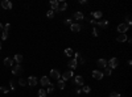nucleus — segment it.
Instances as JSON below:
<instances>
[{"label":"nucleus","mask_w":132,"mask_h":97,"mask_svg":"<svg viewBox=\"0 0 132 97\" xmlns=\"http://www.w3.org/2000/svg\"><path fill=\"white\" fill-rule=\"evenodd\" d=\"M58 4H60V1H57V0H50V7H52V11H57Z\"/></svg>","instance_id":"a211bd4d"},{"label":"nucleus","mask_w":132,"mask_h":97,"mask_svg":"<svg viewBox=\"0 0 132 97\" xmlns=\"http://www.w3.org/2000/svg\"><path fill=\"white\" fill-rule=\"evenodd\" d=\"M0 50H2V42H0Z\"/></svg>","instance_id":"79ce46f5"},{"label":"nucleus","mask_w":132,"mask_h":97,"mask_svg":"<svg viewBox=\"0 0 132 97\" xmlns=\"http://www.w3.org/2000/svg\"><path fill=\"white\" fill-rule=\"evenodd\" d=\"M68 66H69V68L70 70H74V68H77V66H78V61L77 59H72V61H70L69 63H68Z\"/></svg>","instance_id":"f8f14e48"},{"label":"nucleus","mask_w":132,"mask_h":97,"mask_svg":"<svg viewBox=\"0 0 132 97\" xmlns=\"http://www.w3.org/2000/svg\"><path fill=\"white\" fill-rule=\"evenodd\" d=\"M66 8H68V4H66L65 1H61L60 4H58V8H57V11L56 12H64V11H66Z\"/></svg>","instance_id":"9b49d317"},{"label":"nucleus","mask_w":132,"mask_h":97,"mask_svg":"<svg viewBox=\"0 0 132 97\" xmlns=\"http://www.w3.org/2000/svg\"><path fill=\"white\" fill-rule=\"evenodd\" d=\"M79 4H83V5H84V4H87V1H86V0H79Z\"/></svg>","instance_id":"4c0bfd02"},{"label":"nucleus","mask_w":132,"mask_h":97,"mask_svg":"<svg viewBox=\"0 0 132 97\" xmlns=\"http://www.w3.org/2000/svg\"><path fill=\"white\" fill-rule=\"evenodd\" d=\"M90 22H91L92 25H95V24H96V20H90Z\"/></svg>","instance_id":"58836bf2"},{"label":"nucleus","mask_w":132,"mask_h":97,"mask_svg":"<svg viewBox=\"0 0 132 97\" xmlns=\"http://www.w3.org/2000/svg\"><path fill=\"white\" fill-rule=\"evenodd\" d=\"M9 29H11V24H9V22H7L6 26H4V30H6V32H9Z\"/></svg>","instance_id":"72a5a7b5"},{"label":"nucleus","mask_w":132,"mask_h":97,"mask_svg":"<svg viewBox=\"0 0 132 97\" xmlns=\"http://www.w3.org/2000/svg\"><path fill=\"white\" fill-rule=\"evenodd\" d=\"M2 7L4 9H7V11H9V9H12V3L9 1V0H3V1H2Z\"/></svg>","instance_id":"6e6552de"},{"label":"nucleus","mask_w":132,"mask_h":97,"mask_svg":"<svg viewBox=\"0 0 132 97\" xmlns=\"http://www.w3.org/2000/svg\"><path fill=\"white\" fill-rule=\"evenodd\" d=\"M102 15H103V13H102L100 11H95V12H92V16H94V18H96V20H98V18H100Z\"/></svg>","instance_id":"412c9836"},{"label":"nucleus","mask_w":132,"mask_h":97,"mask_svg":"<svg viewBox=\"0 0 132 97\" xmlns=\"http://www.w3.org/2000/svg\"><path fill=\"white\" fill-rule=\"evenodd\" d=\"M75 92H77V95H81V93H82V91H81V89H77Z\"/></svg>","instance_id":"ea45409f"},{"label":"nucleus","mask_w":132,"mask_h":97,"mask_svg":"<svg viewBox=\"0 0 132 97\" xmlns=\"http://www.w3.org/2000/svg\"><path fill=\"white\" fill-rule=\"evenodd\" d=\"M13 62H15V63H17V64H20V63L22 62V55H20V54H16L15 57H13Z\"/></svg>","instance_id":"6ab92c4d"},{"label":"nucleus","mask_w":132,"mask_h":97,"mask_svg":"<svg viewBox=\"0 0 132 97\" xmlns=\"http://www.w3.org/2000/svg\"><path fill=\"white\" fill-rule=\"evenodd\" d=\"M96 24L99 26H102V28H106L108 25V21H96Z\"/></svg>","instance_id":"b1692460"},{"label":"nucleus","mask_w":132,"mask_h":97,"mask_svg":"<svg viewBox=\"0 0 132 97\" xmlns=\"http://www.w3.org/2000/svg\"><path fill=\"white\" fill-rule=\"evenodd\" d=\"M96 66L99 68H106L107 67V61H106V59H103V58L98 59V61H96Z\"/></svg>","instance_id":"423d86ee"},{"label":"nucleus","mask_w":132,"mask_h":97,"mask_svg":"<svg viewBox=\"0 0 132 97\" xmlns=\"http://www.w3.org/2000/svg\"><path fill=\"white\" fill-rule=\"evenodd\" d=\"M73 18H74V20H83V18H84V15H83V13L82 12H74L73 13Z\"/></svg>","instance_id":"ddd939ff"},{"label":"nucleus","mask_w":132,"mask_h":97,"mask_svg":"<svg viewBox=\"0 0 132 97\" xmlns=\"http://www.w3.org/2000/svg\"><path fill=\"white\" fill-rule=\"evenodd\" d=\"M82 91L84 92V93H90L91 89H90V87H88V85H83V87H82Z\"/></svg>","instance_id":"bb28decb"},{"label":"nucleus","mask_w":132,"mask_h":97,"mask_svg":"<svg viewBox=\"0 0 132 97\" xmlns=\"http://www.w3.org/2000/svg\"><path fill=\"white\" fill-rule=\"evenodd\" d=\"M40 83H41V85H50V84H52L48 76H42L41 80H40Z\"/></svg>","instance_id":"4468645a"},{"label":"nucleus","mask_w":132,"mask_h":97,"mask_svg":"<svg viewBox=\"0 0 132 97\" xmlns=\"http://www.w3.org/2000/svg\"><path fill=\"white\" fill-rule=\"evenodd\" d=\"M127 30H128V25L124 24V22H123V24H119V25H118V32H119L120 34H126Z\"/></svg>","instance_id":"7ed1b4c3"},{"label":"nucleus","mask_w":132,"mask_h":97,"mask_svg":"<svg viewBox=\"0 0 132 97\" xmlns=\"http://www.w3.org/2000/svg\"><path fill=\"white\" fill-rule=\"evenodd\" d=\"M111 73H112V70H111L110 67H106V68H104V73H103V75H107V76H110Z\"/></svg>","instance_id":"393cba45"},{"label":"nucleus","mask_w":132,"mask_h":97,"mask_svg":"<svg viewBox=\"0 0 132 97\" xmlns=\"http://www.w3.org/2000/svg\"><path fill=\"white\" fill-rule=\"evenodd\" d=\"M7 38H8V32L3 30V32H2V39H3V41H6Z\"/></svg>","instance_id":"a878e982"},{"label":"nucleus","mask_w":132,"mask_h":97,"mask_svg":"<svg viewBox=\"0 0 132 97\" xmlns=\"http://www.w3.org/2000/svg\"><path fill=\"white\" fill-rule=\"evenodd\" d=\"M81 29H82V26L79 25V24H72V25H70V30L74 32V33H78V32H81Z\"/></svg>","instance_id":"9d476101"},{"label":"nucleus","mask_w":132,"mask_h":97,"mask_svg":"<svg viewBox=\"0 0 132 97\" xmlns=\"http://www.w3.org/2000/svg\"><path fill=\"white\" fill-rule=\"evenodd\" d=\"M46 16H48L49 18H53V17H54V11H52V9H50V11H48Z\"/></svg>","instance_id":"c756f323"},{"label":"nucleus","mask_w":132,"mask_h":97,"mask_svg":"<svg viewBox=\"0 0 132 97\" xmlns=\"http://www.w3.org/2000/svg\"><path fill=\"white\" fill-rule=\"evenodd\" d=\"M13 63H15V62H13L12 58H6V59H4V66H7V67H12Z\"/></svg>","instance_id":"f3484780"},{"label":"nucleus","mask_w":132,"mask_h":97,"mask_svg":"<svg viewBox=\"0 0 132 97\" xmlns=\"http://www.w3.org/2000/svg\"><path fill=\"white\" fill-rule=\"evenodd\" d=\"M18 85H20V87H25V85H28V83H26L25 79L20 77V79H18Z\"/></svg>","instance_id":"5701e85b"},{"label":"nucleus","mask_w":132,"mask_h":97,"mask_svg":"<svg viewBox=\"0 0 132 97\" xmlns=\"http://www.w3.org/2000/svg\"><path fill=\"white\" fill-rule=\"evenodd\" d=\"M103 76H104V75H103V72L98 71V70H94V71H92V77H94L95 80H102Z\"/></svg>","instance_id":"20e7f679"},{"label":"nucleus","mask_w":132,"mask_h":97,"mask_svg":"<svg viewBox=\"0 0 132 97\" xmlns=\"http://www.w3.org/2000/svg\"><path fill=\"white\" fill-rule=\"evenodd\" d=\"M50 77H53V79H61V73H60V71L58 70H50Z\"/></svg>","instance_id":"0eeeda50"},{"label":"nucleus","mask_w":132,"mask_h":97,"mask_svg":"<svg viewBox=\"0 0 132 97\" xmlns=\"http://www.w3.org/2000/svg\"><path fill=\"white\" fill-rule=\"evenodd\" d=\"M57 84H58V88H60V89H65L66 84H65V81H64V80L58 79V83H57Z\"/></svg>","instance_id":"4be33fe9"},{"label":"nucleus","mask_w":132,"mask_h":97,"mask_svg":"<svg viewBox=\"0 0 132 97\" xmlns=\"http://www.w3.org/2000/svg\"><path fill=\"white\" fill-rule=\"evenodd\" d=\"M0 92H3V93H9V89L7 88V87H0Z\"/></svg>","instance_id":"c85d7f7f"},{"label":"nucleus","mask_w":132,"mask_h":97,"mask_svg":"<svg viewBox=\"0 0 132 97\" xmlns=\"http://www.w3.org/2000/svg\"><path fill=\"white\" fill-rule=\"evenodd\" d=\"M74 83L77 85H83V77L81 75H78V76H75L74 77Z\"/></svg>","instance_id":"2eb2a0df"},{"label":"nucleus","mask_w":132,"mask_h":97,"mask_svg":"<svg viewBox=\"0 0 132 97\" xmlns=\"http://www.w3.org/2000/svg\"><path fill=\"white\" fill-rule=\"evenodd\" d=\"M12 73H13V75H20V73H22L21 64H16V66L12 68Z\"/></svg>","instance_id":"39448f33"},{"label":"nucleus","mask_w":132,"mask_h":97,"mask_svg":"<svg viewBox=\"0 0 132 97\" xmlns=\"http://www.w3.org/2000/svg\"><path fill=\"white\" fill-rule=\"evenodd\" d=\"M26 83L29 84V87H34L37 84V77L36 76H29V77H28V80H26Z\"/></svg>","instance_id":"1a4fd4ad"},{"label":"nucleus","mask_w":132,"mask_h":97,"mask_svg":"<svg viewBox=\"0 0 132 97\" xmlns=\"http://www.w3.org/2000/svg\"><path fill=\"white\" fill-rule=\"evenodd\" d=\"M3 30H4V26H3L2 24H0V32H3Z\"/></svg>","instance_id":"a19ab883"},{"label":"nucleus","mask_w":132,"mask_h":97,"mask_svg":"<svg viewBox=\"0 0 132 97\" xmlns=\"http://www.w3.org/2000/svg\"><path fill=\"white\" fill-rule=\"evenodd\" d=\"M65 24H66V25H72V20H70V18H68V20H65Z\"/></svg>","instance_id":"e433bc0d"},{"label":"nucleus","mask_w":132,"mask_h":97,"mask_svg":"<svg viewBox=\"0 0 132 97\" xmlns=\"http://www.w3.org/2000/svg\"><path fill=\"white\" fill-rule=\"evenodd\" d=\"M53 91H54V87H53V84H50L49 88H48V91H46V93H52Z\"/></svg>","instance_id":"7c9ffc66"},{"label":"nucleus","mask_w":132,"mask_h":97,"mask_svg":"<svg viewBox=\"0 0 132 97\" xmlns=\"http://www.w3.org/2000/svg\"><path fill=\"white\" fill-rule=\"evenodd\" d=\"M38 97H46V91L40 89V91H38Z\"/></svg>","instance_id":"cd10ccee"},{"label":"nucleus","mask_w":132,"mask_h":97,"mask_svg":"<svg viewBox=\"0 0 132 97\" xmlns=\"http://www.w3.org/2000/svg\"><path fill=\"white\" fill-rule=\"evenodd\" d=\"M127 39H128L127 34H119V35L116 37V41H118V42H126Z\"/></svg>","instance_id":"dca6fc26"},{"label":"nucleus","mask_w":132,"mask_h":97,"mask_svg":"<svg viewBox=\"0 0 132 97\" xmlns=\"http://www.w3.org/2000/svg\"><path fill=\"white\" fill-rule=\"evenodd\" d=\"M122 95L120 93H118V92H112V93L110 95V97H120Z\"/></svg>","instance_id":"2f4dec72"},{"label":"nucleus","mask_w":132,"mask_h":97,"mask_svg":"<svg viewBox=\"0 0 132 97\" xmlns=\"http://www.w3.org/2000/svg\"><path fill=\"white\" fill-rule=\"evenodd\" d=\"M92 35L94 37H98V29H95V28L92 29Z\"/></svg>","instance_id":"f704fd0d"},{"label":"nucleus","mask_w":132,"mask_h":97,"mask_svg":"<svg viewBox=\"0 0 132 97\" xmlns=\"http://www.w3.org/2000/svg\"><path fill=\"white\" fill-rule=\"evenodd\" d=\"M73 76H74V72H73L72 70H68V71H65V72L62 73V80H64V81L70 80Z\"/></svg>","instance_id":"f03ea898"},{"label":"nucleus","mask_w":132,"mask_h":97,"mask_svg":"<svg viewBox=\"0 0 132 97\" xmlns=\"http://www.w3.org/2000/svg\"><path fill=\"white\" fill-rule=\"evenodd\" d=\"M118 66H119V59L118 58H111L110 61L107 62V67H110L111 70H115Z\"/></svg>","instance_id":"f257e3e1"},{"label":"nucleus","mask_w":132,"mask_h":97,"mask_svg":"<svg viewBox=\"0 0 132 97\" xmlns=\"http://www.w3.org/2000/svg\"><path fill=\"white\" fill-rule=\"evenodd\" d=\"M73 54H74V51H73V50H72V49H70V47L65 50V55H66V57L72 58V57H73Z\"/></svg>","instance_id":"aec40b11"},{"label":"nucleus","mask_w":132,"mask_h":97,"mask_svg":"<svg viewBox=\"0 0 132 97\" xmlns=\"http://www.w3.org/2000/svg\"><path fill=\"white\" fill-rule=\"evenodd\" d=\"M9 83H11V89H12V91H15V81H13V80H11Z\"/></svg>","instance_id":"c9c22d12"},{"label":"nucleus","mask_w":132,"mask_h":97,"mask_svg":"<svg viewBox=\"0 0 132 97\" xmlns=\"http://www.w3.org/2000/svg\"><path fill=\"white\" fill-rule=\"evenodd\" d=\"M126 21H127V25H128V26L132 25V21H131V17H130V16H127V17H126Z\"/></svg>","instance_id":"473e14b6"}]
</instances>
